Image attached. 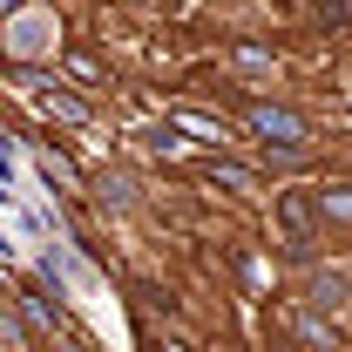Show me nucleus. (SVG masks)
<instances>
[{"mask_svg": "<svg viewBox=\"0 0 352 352\" xmlns=\"http://www.w3.org/2000/svg\"><path fill=\"white\" fill-rule=\"evenodd\" d=\"M41 116H54V122H88V109L75 95H61V88H41Z\"/></svg>", "mask_w": 352, "mask_h": 352, "instance_id": "0eeeda50", "label": "nucleus"}, {"mask_svg": "<svg viewBox=\"0 0 352 352\" xmlns=\"http://www.w3.org/2000/svg\"><path fill=\"white\" fill-rule=\"evenodd\" d=\"M230 61H237V68H244V75H278V54H271V47H230Z\"/></svg>", "mask_w": 352, "mask_h": 352, "instance_id": "6e6552de", "label": "nucleus"}, {"mask_svg": "<svg viewBox=\"0 0 352 352\" xmlns=\"http://www.w3.org/2000/svg\"><path fill=\"white\" fill-rule=\"evenodd\" d=\"M149 149H156V156H176V149H183V135H176V129H156V135H149Z\"/></svg>", "mask_w": 352, "mask_h": 352, "instance_id": "9b49d317", "label": "nucleus"}, {"mask_svg": "<svg viewBox=\"0 0 352 352\" xmlns=\"http://www.w3.org/2000/svg\"><path fill=\"white\" fill-rule=\"evenodd\" d=\"M68 75H75V82H82V88H95V82H109V75H102V61H95V54H88V47H68Z\"/></svg>", "mask_w": 352, "mask_h": 352, "instance_id": "1a4fd4ad", "label": "nucleus"}, {"mask_svg": "<svg viewBox=\"0 0 352 352\" xmlns=\"http://www.w3.org/2000/svg\"><path fill=\"white\" fill-rule=\"evenodd\" d=\"M204 176H210V183H223V190H258V170H251V163H223V156H210V163H204Z\"/></svg>", "mask_w": 352, "mask_h": 352, "instance_id": "423d86ee", "label": "nucleus"}, {"mask_svg": "<svg viewBox=\"0 0 352 352\" xmlns=\"http://www.w3.org/2000/svg\"><path fill=\"white\" fill-rule=\"evenodd\" d=\"M244 129L258 135L264 149H278V156H298L311 142V122L298 109H285V102H251V109H244Z\"/></svg>", "mask_w": 352, "mask_h": 352, "instance_id": "f257e3e1", "label": "nucleus"}, {"mask_svg": "<svg viewBox=\"0 0 352 352\" xmlns=\"http://www.w3.org/2000/svg\"><path fill=\"white\" fill-rule=\"evenodd\" d=\"M170 129H183L190 142H210V149H217V142H230L223 116H197V109H176V116H170Z\"/></svg>", "mask_w": 352, "mask_h": 352, "instance_id": "20e7f679", "label": "nucleus"}, {"mask_svg": "<svg viewBox=\"0 0 352 352\" xmlns=\"http://www.w3.org/2000/svg\"><path fill=\"white\" fill-rule=\"evenodd\" d=\"M54 14L47 7H21V14H7V34H0V47L14 54V61H34V54H47L54 47Z\"/></svg>", "mask_w": 352, "mask_h": 352, "instance_id": "f03ea898", "label": "nucleus"}, {"mask_svg": "<svg viewBox=\"0 0 352 352\" xmlns=\"http://www.w3.org/2000/svg\"><path fill=\"white\" fill-rule=\"evenodd\" d=\"M318 14L325 21H352V0H318Z\"/></svg>", "mask_w": 352, "mask_h": 352, "instance_id": "f8f14e48", "label": "nucleus"}, {"mask_svg": "<svg viewBox=\"0 0 352 352\" xmlns=\"http://www.w3.org/2000/svg\"><path fill=\"white\" fill-rule=\"evenodd\" d=\"M311 204H318V217H325V223H352V183H325Z\"/></svg>", "mask_w": 352, "mask_h": 352, "instance_id": "39448f33", "label": "nucleus"}, {"mask_svg": "<svg viewBox=\"0 0 352 352\" xmlns=\"http://www.w3.org/2000/svg\"><path fill=\"white\" fill-rule=\"evenodd\" d=\"M278 223H285V237L305 251V237L318 230V204H311L305 190H285V197H278Z\"/></svg>", "mask_w": 352, "mask_h": 352, "instance_id": "7ed1b4c3", "label": "nucleus"}, {"mask_svg": "<svg viewBox=\"0 0 352 352\" xmlns=\"http://www.w3.org/2000/svg\"><path fill=\"white\" fill-rule=\"evenodd\" d=\"M95 197H102V204H129V183H122V176H102V190H95Z\"/></svg>", "mask_w": 352, "mask_h": 352, "instance_id": "9d476101", "label": "nucleus"}]
</instances>
